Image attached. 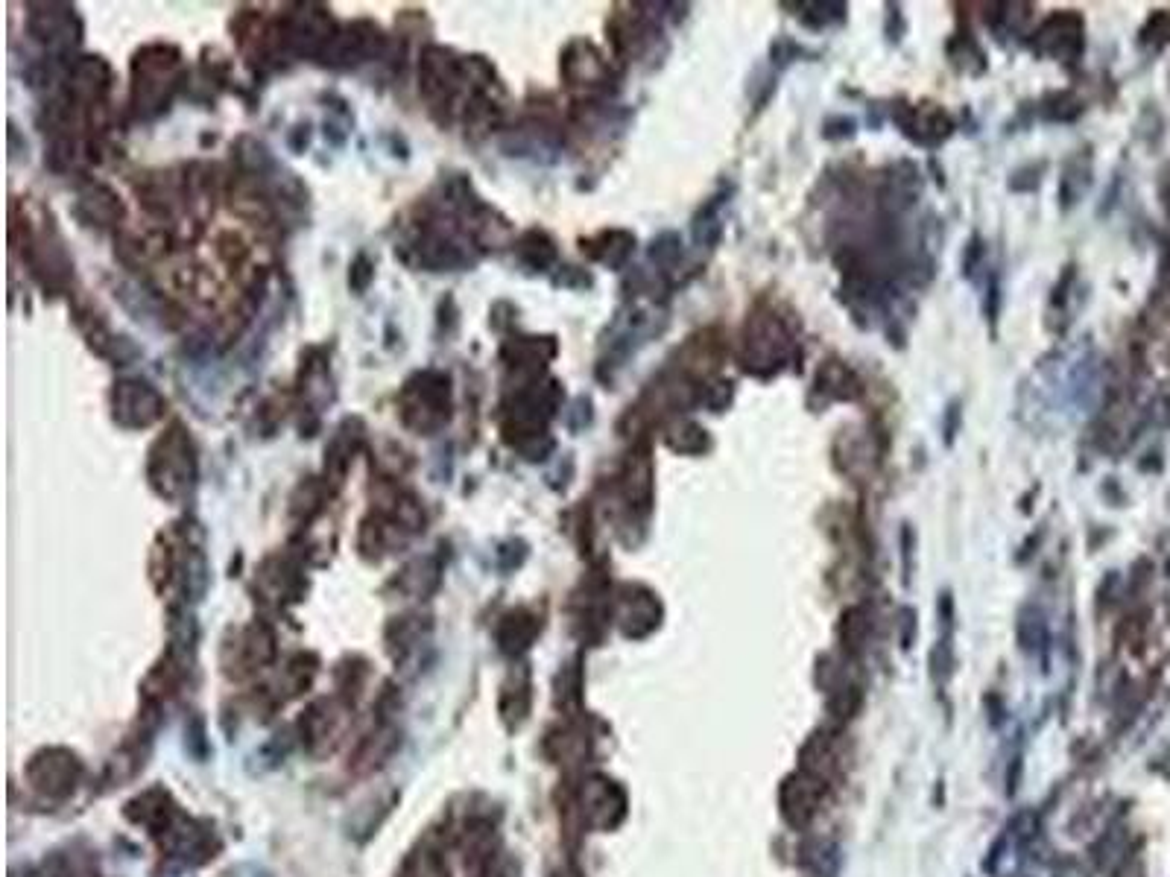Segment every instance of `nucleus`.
Wrapping results in <instances>:
<instances>
[{
  "label": "nucleus",
  "mask_w": 1170,
  "mask_h": 877,
  "mask_svg": "<svg viewBox=\"0 0 1170 877\" xmlns=\"http://www.w3.org/2000/svg\"><path fill=\"white\" fill-rule=\"evenodd\" d=\"M156 448L164 451L161 457L153 454V465L161 462V471L150 474V477H153V483H156L161 495L176 497V492H182V489L194 480V451H191V439H188L185 430L176 424L167 436L158 439Z\"/></svg>",
  "instance_id": "obj_2"
},
{
  "label": "nucleus",
  "mask_w": 1170,
  "mask_h": 877,
  "mask_svg": "<svg viewBox=\"0 0 1170 877\" xmlns=\"http://www.w3.org/2000/svg\"><path fill=\"white\" fill-rule=\"evenodd\" d=\"M401 413L407 427L430 436L451 416L448 378L436 372H419L416 378H410L401 392Z\"/></svg>",
  "instance_id": "obj_1"
},
{
  "label": "nucleus",
  "mask_w": 1170,
  "mask_h": 877,
  "mask_svg": "<svg viewBox=\"0 0 1170 877\" xmlns=\"http://www.w3.org/2000/svg\"><path fill=\"white\" fill-rule=\"evenodd\" d=\"M1165 208H1168V214H1170V188L1165 191Z\"/></svg>",
  "instance_id": "obj_5"
},
{
  "label": "nucleus",
  "mask_w": 1170,
  "mask_h": 877,
  "mask_svg": "<svg viewBox=\"0 0 1170 877\" xmlns=\"http://www.w3.org/2000/svg\"><path fill=\"white\" fill-rule=\"evenodd\" d=\"M164 398L150 383L123 381L115 389V419L123 427H147L161 419Z\"/></svg>",
  "instance_id": "obj_3"
},
{
  "label": "nucleus",
  "mask_w": 1170,
  "mask_h": 877,
  "mask_svg": "<svg viewBox=\"0 0 1170 877\" xmlns=\"http://www.w3.org/2000/svg\"><path fill=\"white\" fill-rule=\"evenodd\" d=\"M518 252H521V258L533 252V258L527 261L530 267H547V264L556 258L553 240H550L547 234H542V231H530V234H524V240H521V249H518Z\"/></svg>",
  "instance_id": "obj_4"
}]
</instances>
